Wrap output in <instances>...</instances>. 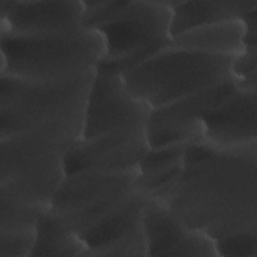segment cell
I'll list each match as a JSON object with an SVG mask.
<instances>
[{"instance_id":"17","label":"cell","mask_w":257,"mask_h":257,"mask_svg":"<svg viewBox=\"0 0 257 257\" xmlns=\"http://www.w3.org/2000/svg\"><path fill=\"white\" fill-rule=\"evenodd\" d=\"M87 246L82 237L68 228L48 209L35 227V239L30 256L85 257Z\"/></svg>"},{"instance_id":"8","label":"cell","mask_w":257,"mask_h":257,"mask_svg":"<svg viewBox=\"0 0 257 257\" xmlns=\"http://www.w3.org/2000/svg\"><path fill=\"white\" fill-rule=\"evenodd\" d=\"M152 108L135 97L120 73L96 67L85 105L82 139L109 132L146 127Z\"/></svg>"},{"instance_id":"3","label":"cell","mask_w":257,"mask_h":257,"mask_svg":"<svg viewBox=\"0 0 257 257\" xmlns=\"http://www.w3.org/2000/svg\"><path fill=\"white\" fill-rule=\"evenodd\" d=\"M0 76L31 82H60L96 69L105 52L96 29L36 37H0Z\"/></svg>"},{"instance_id":"10","label":"cell","mask_w":257,"mask_h":257,"mask_svg":"<svg viewBox=\"0 0 257 257\" xmlns=\"http://www.w3.org/2000/svg\"><path fill=\"white\" fill-rule=\"evenodd\" d=\"M149 198L135 189L107 215L80 234L88 256L149 257L144 210Z\"/></svg>"},{"instance_id":"13","label":"cell","mask_w":257,"mask_h":257,"mask_svg":"<svg viewBox=\"0 0 257 257\" xmlns=\"http://www.w3.org/2000/svg\"><path fill=\"white\" fill-rule=\"evenodd\" d=\"M203 138L217 149L257 143V90L235 88L203 117Z\"/></svg>"},{"instance_id":"11","label":"cell","mask_w":257,"mask_h":257,"mask_svg":"<svg viewBox=\"0 0 257 257\" xmlns=\"http://www.w3.org/2000/svg\"><path fill=\"white\" fill-rule=\"evenodd\" d=\"M227 80L169 105L153 109L147 124L151 149L192 143L203 138V115L235 90Z\"/></svg>"},{"instance_id":"19","label":"cell","mask_w":257,"mask_h":257,"mask_svg":"<svg viewBox=\"0 0 257 257\" xmlns=\"http://www.w3.org/2000/svg\"><path fill=\"white\" fill-rule=\"evenodd\" d=\"M190 144L181 143L155 149L150 148L139 165L138 173L152 174L183 165Z\"/></svg>"},{"instance_id":"21","label":"cell","mask_w":257,"mask_h":257,"mask_svg":"<svg viewBox=\"0 0 257 257\" xmlns=\"http://www.w3.org/2000/svg\"><path fill=\"white\" fill-rule=\"evenodd\" d=\"M215 242L219 257H257V232L229 236Z\"/></svg>"},{"instance_id":"15","label":"cell","mask_w":257,"mask_h":257,"mask_svg":"<svg viewBox=\"0 0 257 257\" xmlns=\"http://www.w3.org/2000/svg\"><path fill=\"white\" fill-rule=\"evenodd\" d=\"M245 34L242 19L225 20L183 31L173 36L171 45L214 56L235 57L245 48Z\"/></svg>"},{"instance_id":"20","label":"cell","mask_w":257,"mask_h":257,"mask_svg":"<svg viewBox=\"0 0 257 257\" xmlns=\"http://www.w3.org/2000/svg\"><path fill=\"white\" fill-rule=\"evenodd\" d=\"M231 74L236 88L257 90V45H245L243 51L233 57Z\"/></svg>"},{"instance_id":"9","label":"cell","mask_w":257,"mask_h":257,"mask_svg":"<svg viewBox=\"0 0 257 257\" xmlns=\"http://www.w3.org/2000/svg\"><path fill=\"white\" fill-rule=\"evenodd\" d=\"M146 127H130L81 139L65 156L66 174L91 171L104 174L138 172L149 151Z\"/></svg>"},{"instance_id":"5","label":"cell","mask_w":257,"mask_h":257,"mask_svg":"<svg viewBox=\"0 0 257 257\" xmlns=\"http://www.w3.org/2000/svg\"><path fill=\"white\" fill-rule=\"evenodd\" d=\"M0 198L49 209L66 177L70 145L41 133H21L0 139Z\"/></svg>"},{"instance_id":"1","label":"cell","mask_w":257,"mask_h":257,"mask_svg":"<svg viewBox=\"0 0 257 257\" xmlns=\"http://www.w3.org/2000/svg\"><path fill=\"white\" fill-rule=\"evenodd\" d=\"M160 201L185 227L215 241L257 232V143L236 149L191 143L179 179Z\"/></svg>"},{"instance_id":"18","label":"cell","mask_w":257,"mask_h":257,"mask_svg":"<svg viewBox=\"0 0 257 257\" xmlns=\"http://www.w3.org/2000/svg\"><path fill=\"white\" fill-rule=\"evenodd\" d=\"M48 209L14 203L0 198V232L35 230V227Z\"/></svg>"},{"instance_id":"4","label":"cell","mask_w":257,"mask_h":257,"mask_svg":"<svg viewBox=\"0 0 257 257\" xmlns=\"http://www.w3.org/2000/svg\"><path fill=\"white\" fill-rule=\"evenodd\" d=\"M232 59L170 45L121 75L153 110L232 79Z\"/></svg>"},{"instance_id":"14","label":"cell","mask_w":257,"mask_h":257,"mask_svg":"<svg viewBox=\"0 0 257 257\" xmlns=\"http://www.w3.org/2000/svg\"><path fill=\"white\" fill-rule=\"evenodd\" d=\"M144 228L149 256L219 257L213 238L185 227L160 200L148 199Z\"/></svg>"},{"instance_id":"6","label":"cell","mask_w":257,"mask_h":257,"mask_svg":"<svg viewBox=\"0 0 257 257\" xmlns=\"http://www.w3.org/2000/svg\"><path fill=\"white\" fill-rule=\"evenodd\" d=\"M172 16L170 1H122L96 29L105 41L97 68L122 74L170 46Z\"/></svg>"},{"instance_id":"16","label":"cell","mask_w":257,"mask_h":257,"mask_svg":"<svg viewBox=\"0 0 257 257\" xmlns=\"http://www.w3.org/2000/svg\"><path fill=\"white\" fill-rule=\"evenodd\" d=\"M172 7V35L213 22L243 19L257 10V0L170 1Z\"/></svg>"},{"instance_id":"7","label":"cell","mask_w":257,"mask_h":257,"mask_svg":"<svg viewBox=\"0 0 257 257\" xmlns=\"http://www.w3.org/2000/svg\"><path fill=\"white\" fill-rule=\"evenodd\" d=\"M137 174L91 171L66 174L50 203L49 211L80 235L99 222L134 190Z\"/></svg>"},{"instance_id":"22","label":"cell","mask_w":257,"mask_h":257,"mask_svg":"<svg viewBox=\"0 0 257 257\" xmlns=\"http://www.w3.org/2000/svg\"><path fill=\"white\" fill-rule=\"evenodd\" d=\"M35 230L0 232V257H30Z\"/></svg>"},{"instance_id":"2","label":"cell","mask_w":257,"mask_h":257,"mask_svg":"<svg viewBox=\"0 0 257 257\" xmlns=\"http://www.w3.org/2000/svg\"><path fill=\"white\" fill-rule=\"evenodd\" d=\"M93 69L60 82L0 76V139L28 132L55 137L71 147L82 139Z\"/></svg>"},{"instance_id":"12","label":"cell","mask_w":257,"mask_h":257,"mask_svg":"<svg viewBox=\"0 0 257 257\" xmlns=\"http://www.w3.org/2000/svg\"><path fill=\"white\" fill-rule=\"evenodd\" d=\"M83 1L0 0V37H36L82 28Z\"/></svg>"}]
</instances>
